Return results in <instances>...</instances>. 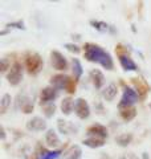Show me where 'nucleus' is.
<instances>
[{"mask_svg":"<svg viewBox=\"0 0 151 159\" xmlns=\"http://www.w3.org/2000/svg\"><path fill=\"white\" fill-rule=\"evenodd\" d=\"M85 58L90 62H98L99 65H102L106 70H112L114 68L113 58L112 56L105 51L103 48H101L97 44L88 43L85 44Z\"/></svg>","mask_w":151,"mask_h":159,"instance_id":"obj_1","label":"nucleus"},{"mask_svg":"<svg viewBox=\"0 0 151 159\" xmlns=\"http://www.w3.org/2000/svg\"><path fill=\"white\" fill-rule=\"evenodd\" d=\"M25 66L29 74H37L43 68V60L37 53H28L25 58Z\"/></svg>","mask_w":151,"mask_h":159,"instance_id":"obj_2","label":"nucleus"},{"mask_svg":"<svg viewBox=\"0 0 151 159\" xmlns=\"http://www.w3.org/2000/svg\"><path fill=\"white\" fill-rule=\"evenodd\" d=\"M138 93L134 90V89L126 86L125 88V92H123V96H122V99H121L118 107H129V106H133L135 102L138 101Z\"/></svg>","mask_w":151,"mask_h":159,"instance_id":"obj_3","label":"nucleus"},{"mask_svg":"<svg viewBox=\"0 0 151 159\" xmlns=\"http://www.w3.org/2000/svg\"><path fill=\"white\" fill-rule=\"evenodd\" d=\"M21 78H23V68L19 62H15L11 66V69H9V72L7 73V80L12 86H16L21 81Z\"/></svg>","mask_w":151,"mask_h":159,"instance_id":"obj_4","label":"nucleus"},{"mask_svg":"<svg viewBox=\"0 0 151 159\" xmlns=\"http://www.w3.org/2000/svg\"><path fill=\"white\" fill-rule=\"evenodd\" d=\"M74 111L77 114L80 119H86L90 116V107L86 99L84 98H77L74 101Z\"/></svg>","mask_w":151,"mask_h":159,"instance_id":"obj_5","label":"nucleus"},{"mask_svg":"<svg viewBox=\"0 0 151 159\" xmlns=\"http://www.w3.org/2000/svg\"><path fill=\"white\" fill-rule=\"evenodd\" d=\"M50 61H52V66L57 70H65L68 68V61L64 54H61L57 51L50 52Z\"/></svg>","mask_w":151,"mask_h":159,"instance_id":"obj_6","label":"nucleus"},{"mask_svg":"<svg viewBox=\"0 0 151 159\" xmlns=\"http://www.w3.org/2000/svg\"><path fill=\"white\" fill-rule=\"evenodd\" d=\"M57 97V92L53 86H47L41 90V94H40V102L43 105H47V103H52V101Z\"/></svg>","mask_w":151,"mask_h":159,"instance_id":"obj_7","label":"nucleus"},{"mask_svg":"<svg viewBox=\"0 0 151 159\" xmlns=\"http://www.w3.org/2000/svg\"><path fill=\"white\" fill-rule=\"evenodd\" d=\"M27 129L29 131H43L47 129V122L41 117H33L27 122Z\"/></svg>","mask_w":151,"mask_h":159,"instance_id":"obj_8","label":"nucleus"},{"mask_svg":"<svg viewBox=\"0 0 151 159\" xmlns=\"http://www.w3.org/2000/svg\"><path fill=\"white\" fill-rule=\"evenodd\" d=\"M88 134L89 137H98V138H102V139H106L108 138V130L106 127L99 125V123H94L88 129Z\"/></svg>","mask_w":151,"mask_h":159,"instance_id":"obj_9","label":"nucleus"},{"mask_svg":"<svg viewBox=\"0 0 151 159\" xmlns=\"http://www.w3.org/2000/svg\"><path fill=\"white\" fill-rule=\"evenodd\" d=\"M118 58H119V64H121V66L123 68V70H126V72H135V70H138V65L134 62V60L131 57L127 56V54L118 56Z\"/></svg>","mask_w":151,"mask_h":159,"instance_id":"obj_10","label":"nucleus"},{"mask_svg":"<svg viewBox=\"0 0 151 159\" xmlns=\"http://www.w3.org/2000/svg\"><path fill=\"white\" fill-rule=\"evenodd\" d=\"M17 106H19V109H21V111L25 114H31L33 111V102L31 101V98H28L27 96L17 97Z\"/></svg>","mask_w":151,"mask_h":159,"instance_id":"obj_11","label":"nucleus"},{"mask_svg":"<svg viewBox=\"0 0 151 159\" xmlns=\"http://www.w3.org/2000/svg\"><path fill=\"white\" fill-rule=\"evenodd\" d=\"M57 125H58V130L61 134H65V135H70L77 131V127H76L72 122H68V121H64L62 118H60L57 121Z\"/></svg>","mask_w":151,"mask_h":159,"instance_id":"obj_12","label":"nucleus"},{"mask_svg":"<svg viewBox=\"0 0 151 159\" xmlns=\"http://www.w3.org/2000/svg\"><path fill=\"white\" fill-rule=\"evenodd\" d=\"M69 78L70 77H68L66 74H56V76L52 77L50 82H52V85L54 86V89H66Z\"/></svg>","mask_w":151,"mask_h":159,"instance_id":"obj_13","label":"nucleus"},{"mask_svg":"<svg viewBox=\"0 0 151 159\" xmlns=\"http://www.w3.org/2000/svg\"><path fill=\"white\" fill-rule=\"evenodd\" d=\"M82 150L78 145H72L66 151L64 152L62 159H81Z\"/></svg>","mask_w":151,"mask_h":159,"instance_id":"obj_14","label":"nucleus"},{"mask_svg":"<svg viewBox=\"0 0 151 159\" xmlns=\"http://www.w3.org/2000/svg\"><path fill=\"white\" fill-rule=\"evenodd\" d=\"M133 82L135 85V92L138 93V96L144 97L146 94H147L149 89H150L149 85H147V82H146L143 78H133Z\"/></svg>","mask_w":151,"mask_h":159,"instance_id":"obj_15","label":"nucleus"},{"mask_svg":"<svg viewBox=\"0 0 151 159\" xmlns=\"http://www.w3.org/2000/svg\"><path fill=\"white\" fill-rule=\"evenodd\" d=\"M90 78L93 81V85L95 86V89H101L105 84V76L102 74V72L98 70V69H93L90 72Z\"/></svg>","mask_w":151,"mask_h":159,"instance_id":"obj_16","label":"nucleus"},{"mask_svg":"<svg viewBox=\"0 0 151 159\" xmlns=\"http://www.w3.org/2000/svg\"><path fill=\"white\" fill-rule=\"evenodd\" d=\"M45 142H47V145L49 147H58L60 146V138L58 135L56 134V131L53 130V129H49V130L47 131V134H45Z\"/></svg>","mask_w":151,"mask_h":159,"instance_id":"obj_17","label":"nucleus"},{"mask_svg":"<svg viewBox=\"0 0 151 159\" xmlns=\"http://www.w3.org/2000/svg\"><path fill=\"white\" fill-rule=\"evenodd\" d=\"M119 114L121 117H122L123 121H131V119L135 118V116H137V109H135L134 106H129V107H121L119 109Z\"/></svg>","mask_w":151,"mask_h":159,"instance_id":"obj_18","label":"nucleus"},{"mask_svg":"<svg viewBox=\"0 0 151 159\" xmlns=\"http://www.w3.org/2000/svg\"><path fill=\"white\" fill-rule=\"evenodd\" d=\"M84 145L92 148H97V147H102L105 145V139L98 138V137H89L86 139H84Z\"/></svg>","mask_w":151,"mask_h":159,"instance_id":"obj_19","label":"nucleus"},{"mask_svg":"<svg viewBox=\"0 0 151 159\" xmlns=\"http://www.w3.org/2000/svg\"><path fill=\"white\" fill-rule=\"evenodd\" d=\"M60 155H61V150L48 151L45 148H41L37 154V159H57Z\"/></svg>","mask_w":151,"mask_h":159,"instance_id":"obj_20","label":"nucleus"},{"mask_svg":"<svg viewBox=\"0 0 151 159\" xmlns=\"http://www.w3.org/2000/svg\"><path fill=\"white\" fill-rule=\"evenodd\" d=\"M117 85L115 84H110V85L106 86V89L103 90L102 96L103 98L106 99V101H113V99L115 98V96H117Z\"/></svg>","mask_w":151,"mask_h":159,"instance_id":"obj_21","label":"nucleus"},{"mask_svg":"<svg viewBox=\"0 0 151 159\" xmlns=\"http://www.w3.org/2000/svg\"><path fill=\"white\" fill-rule=\"evenodd\" d=\"M74 109V101L70 97H66V98H64L62 99V102H61V110L64 114H70L72 113V110Z\"/></svg>","mask_w":151,"mask_h":159,"instance_id":"obj_22","label":"nucleus"},{"mask_svg":"<svg viewBox=\"0 0 151 159\" xmlns=\"http://www.w3.org/2000/svg\"><path fill=\"white\" fill-rule=\"evenodd\" d=\"M131 141H133V134H130V133L121 134V135L115 138V142H117L119 146H127Z\"/></svg>","mask_w":151,"mask_h":159,"instance_id":"obj_23","label":"nucleus"},{"mask_svg":"<svg viewBox=\"0 0 151 159\" xmlns=\"http://www.w3.org/2000/svg\"><path fill=\"white\" fill-rule=\"evenodd\" d=\"M11 101H12L11 96H9V94H4L2 97V101H0V113L4 114L7 111V109L11 106Z\"/></svg>","mask_w":151,"mask_h":159,"instance_id":"obj_24","label":"nucleus"},{"mask_svg":"<svg viewBox=\"0 0 151 159\" xmlns=\"http://www.w3.org/2000/svg\"><path fill=\"white\" fill-rule=\"evenodd\" d=\"M73 73H74V80H78L82 76V65L78 58H73Z\"/></svg>","mask_w":151,"mask_h":159,"instance_id":"obj_25","label":"nucleus"},{"mask_svg":"<svg viewBox=\"0 0 151 159\" xmlns=\"http://www.w3.org/2000/svg\"><path fill=\"white\" fill-rule=\"evenodd\" d=\"M54 110H56V106L54 103H48V105H44V113L47 117H52L54 114Z\"/></svg>","mask_w":151,"mask_h":159,"instance_id":"obj_26","label":"nucleus"},{"mask_svg":"<svg viewBox=\"0 0 151 159\" xmlns=\"http://www.w3.org/2000/svg\"><path fill=\"white\" fill-rule=\"evenodd\" d=\"M90 24L95 28V29H98V31H102V32H105V31H108V24H105V23H101V21H94V20H92L90 21Z\"/></svg>","mask_w":151,"mask_h":159,"instance_id":"obj_27","label":"nucleus"},{"mask_svg":"<svg viewBox=\"0 0 151 159\" xmlns=\"http://www.w3.org/2000/svg\"><path fill=\"white\" fill-rule=\"evenodd\" d=\"M76 81L77 80H73V78H69V82H68V85H66V90L69 94H73L74 92H76Z\"/></svg>","mask_w":151,"mask_h":159,"instance_id":"obj_28","label":"nucleus"},{"mask_svg":"<svg viewBox=\"0 0 151 159\" xmlns=\"http://www.w3.org/2000/svg\"><path fill=\"white\" fill-rule=\"evenodd\" d=\"M65 48L72 53H80L81 52V49H80L77 45H74V44H65Z\"/></svg>","mask_w":151,"mask_h":159,"instance_id":"obj_29","label":"nucleus"},{"mask_svg":"<svg viewBox=\"0 0 151 159\" xmlns=\"http://www.w3.org/2000/svg\"><path fill=\"white\" fill-rule=\"evenodd\" d=\"M0 62H2V72L6 73L8 70V60L7 58H2L0 60Z\"/></svg>","mask_w":151,"mask_h":159,"instance_id":"obj_30","label":"nucleus"},{"mask_svg":"<svg viewBox=\"0 0 151 159\" xmlns=\"http://www.w3.org/2000/svg\"><path fill=\"white\" fill-rule=\"evenodd\" d=\"M7 27H16L17 29H25V28H24V24H23V21H16V23H9V24H7Z\"/></svg>","mask_w":151,"mask_h":159,"instance_id":"obj_31","label":"nucleus"},{"mask_svg":"<svg viewBox=\"0 0 151 159\" xmlns=\"http://www.w3.org/2000/svg\"><path fill=\"white\" fill-rule=\"evenodd\" d=\"M119 159H139L135 154H133V152H129V154H125V155H122Z\"/></svg>","mask_w":151,"mask_h":159,"instance_id":"obj_32","label":"nucleus"},{"mask_svg":"<svg viewBox=\"0 0 151 159\" xmlns=\"http://www.w3.org/2000/svg\"><path fill=\"white\" fill-rule=\"evenodd\" d=\"M2 139H6V130H4L3 126H2Z\"/></svg>","mask_w":151,"mask_h":159,"instance_id":"obj_33","label":"nucleus"}]
</instances>
